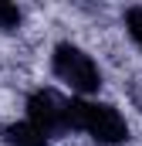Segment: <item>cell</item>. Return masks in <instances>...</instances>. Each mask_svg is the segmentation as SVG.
<instances>
[{
    "mask_svg": "<svg viewBox=\"0 0 142 146\" xmlns=\"http://www.w3.org/2000/svg\"><path fill=\"white\" fill-rule=\"evenodd\" d=\"M71 126L81 129L85 136H91L102 146H122L129 139L125 115L115 106L95 102V99H71Z\"/></svg>",
    "mask_w": 142,
    "mask_h": 146,
    "instance_id": "7a4b0ae2",
    "label": "cell"
},
{
    "mask_svg": "<svg viewBox=\"0 0 142 146\" xmlns=\"http://www.w3.org/2000/svg\"><path fill=\"white\" fill-rule=\"evenodd\" d=\"M51 72L58 75V82H64L78 99H88L102 88V68L98 61L78 48L74 41H58L51 48Z\"/></svg>",
    "mask_w": 142,
    "mask_h": 146,
    "instance_id": "6da1fadb",
    "label": "cell"
},
{
    "mask_svg": "<svg viewBox=\"0 0 142 146\" xmlns=\"http://www.w3.org/2000/svg\"><path fill=\"white\" fill-rule=\"evenodd\" d=\"M20 21H24V10H20L17 3L0 0V31H17V27H20Z\"/></svg>",
    "mask_w": 142,
    "mask_h": 146,
    "instance_id": "5b68a950",
    "label": "cell"
},
{
    "mask_svg": "<svg viewBox=\"0 0 142 146\" xmlns=\"http://www.w3.org/2000/svg\"><path fill=\"white\" fill-rule=\"evenodd\" d=\"M122 24H125L129 37H132V41L142 48V7H129V10L122 14Z\"/></svg>",
    "mask_w": 142,
    "mask_h": 146,
    "instance_id": "8992f818",
    "label": "cell"
},
{
    "mask_svg": "<svg viewBox=\"0 0 142 146\" xmlns=\"http://www.w3.org/2000/svg\"><path fill=\"white\" fill-rule=\"evenodd\" d=\"M0 139H3L7 146H47V143H51L34 122H27V119H20V122H7L3 133H0Z\"/></svg>",
    "mask_w": 142,
    "mask_h": 146,
    "instance_id": "277c9868",
    "label": "cell"
},
{
    "mask_svg": "<svg viewBox=\"0 0 142 146\" xmlns=\"http://www.w3.org/2000/svg\"><path fill=\"white\" fill-rule=\"evenodd\" d=\"M27 122H34L37 129L51 139V136H64L71 133V99L58 95L54 88H34L27 95Z\"/></svg>",
    "mask_w": 142,
    "mask_h": 146,
    "instance_id": "3957f363",
    "label": "cell"
}]
</instances>
